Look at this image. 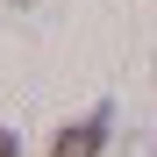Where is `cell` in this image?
Masks as SVG:
<instances>
[{
	"label": "cell",
	"mask_w": 157,
	"mask_h": 157,
	"mask_svg": "<svg viewBox=\"0 0 157 157\" xmlns=\"http://www.w3.org/2000/svg\"><path fill=\"white\" fill-rule=\"evenodd\" d=\"M107 136H114V107L100 100L93 114H78V121H64L57 136H50V157H100Z\"/></svg>",
	"instance_id": "6da1fadb"
},
{
	"label": "cell",
	"mask_w": 157,
	"mask_h": 157,
	"mask_svg": "<svg viewBox=\"0 0 157 157\" xmlns=\"http://www.w3.org/2000/svg\"><path fill=\"white\" fill-rule=\"evenodd\" d=\"M0 157H21V136H14V128H0Z\"/></svg>",
	"instance_id": "7a4b0ae2"
},
{
	"label": "cell",
	"mask_w": 157,
	"mask_h": 157,
	"mask_svg": "<svg viewBox=\"0 0 157 157\" xmlns=\"http://www.w3.org/2000/svg\"><path fill=\"white\" fill-rule=\"evenodd\" d=\"M7 7H29V0H7Z\"/></svg>",
	"instance_id": "3957f363"
}]
</instances>
